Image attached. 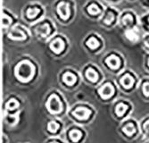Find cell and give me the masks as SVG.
Listing matches in <instances>:
<instances>
[{"mask_svg":"<svg viewBox=\"0 0 149 143\" xmlns=\"http://www.w3.org/2000/svg\"><path fill=\"white\" fill-rule=\"evenodd\" d=\"M35 73V67L29 61L21 62L15 68V75L21 82H26L32 79Z\"/></svg>","mask_w":149,"mask_h":143,"instance_id":"obj_1","label":"cell"},{"mask_svg":"<svg viewBox=\"0 0 149 143\" xmlns=\"http://www.w3.org/2000/svg\"><path fill=\"white\" fill-rule=\"evenodd\" d=\"M47 107L48 111L52 114H57L62 111L63 109L62 103L59 98L56 94H53L49 97L47 103Z\"/></svg>","mask_w":149,"mask_h":143,"instance_id":"obj_2","label":"cell"},{"mask_svg":"<svg viewBox=\"0 0 149 143\" xmlns=\"http://www.w3.org/2000/svg\"><path fill=\"white\" fill-rule=\"evenodd\" d=\"M98 93L103 98H109L114 93V89L111 83H106L98 89Z\"/></svg>","mask_w":149,"mask_h":143,"instance_id":"obj_3","label":"cell"},{"mask_svg":"<svg viewBox=\"0 0 149 143\" xmlns=\"http://www.w3.org/2000/svg\"><path fill=\"white\" fill-rule=\"evenodd\" d=\"M57 13L60 17L63 20H67L70 17V6L65 2H61L57 5Z\"/></svg>","mask_w":149,"mask_h":143,"instance_id":"obj_4","label":"cell"},{"mask_svg":"<svg viewBox=\"0 0 149 143\" xmlns=\"http://www.w3.org/2000/svg\"><path fill=\"white\" fill-rule=\"evenodd\" d=\"M90 113V110H88L86 107H78L73 112V115L79 120H86L89 117Z\"/></svg>","mask_w":149,"mask_h":143,"instance_id":"obj_5","label":"cell"},{"mask_svg":"<svg viewBox=\"0 0 149 143\" xmlns=\"http://www.w3.org/2000/svg\"><path fill=\"white\" fill-rule=\"evenodd\" d=\"M50 48L52 51H54L55 53L59 54L64 49V42L62 38H58L56 40H55L54 41L51 42L50 44Z\"/></svg>","mask_w":149,"mask_h":143,"instance_id":"obj_6","label":"cell"},{"mask_svg":"<svg viewBox=\"0 0 149 143\" xmlns=\"http://www.w3.org/2000/svg\"><path fill=\"white\" fill-rule=\"evenodd\" d=\"M8 35L12 40H22L24 38H26L25 33L18 28L12 29Z\"/></svg>","mask_w":149,"mask_h":143,"instance_id":"obj_7","label":"cell"},{"mask_svg":"<svg viewBox=\"0 0 149 143\" xmlns=\"http://www.w3.org/2000/svg\"><path fill=\"white\" fill-rule=\"evenodd\" d=\"M105 63H106L107 66H109L110 68H112V69H118L119 66H120V64L119 57H117L114 55L108 57L105 59Z\"/></svg>","mask_w":149,"mask_h":143,"instance_id":"obj_8","label":"cell"},{"mask_svg":"<svg viewBox=\"0 0 149 143\" xmlns=\"http://www.w3.org/2000/svg\"><path fill=\"white\" fill-rule=\"evenodd\" d=\"M50 31H51V28H50L48 23H44L36 29L37 34L40 37H42V38H46L47 36H48Z\"/></svg>","mask_w":149,"mask_h":143,"instance_id":"obj_9","label":"cell"},{"mask_svg":"<svg viewBox=\"0 0 149 143\" xmlns=\"http://www.w3.org/2000/svg\"><path fill=\"white\" fill-rule=\"evenodd\" d=\"M120 83L125 89H130L134 83V79L130 74H126L120 79Z\"/></svg>","mask_w":149,"mask_h":143,"instance_id":"obj_10","label":"cell"},{"mask_svg":"<svg viewBox=\"0 0 149 143\" xmlns=\"http://www.w3.org/2000/svg\"><path fill=\"white\" fill-rule=\"evenodd\" d=\"M125 36L127 37L128 40L130 41H131V42H137L139 40V38L138 32L135 31V30H131V29L126 31Z\"/></svg>","mask_w":149,"mask_h":143,"instance_id":"obj_11","label":"cell"},{"mask_svg":"<svg viewBox=\"0 0 149 143\" xmlns=\"http://www.w3.org/2000/svg\"><path fill=\"white\" fill-rule=\"evenodd\" d=\"M63 81L67 84V85H73L76 82V77L73 73H65L63 76Z\"/></svg>","mask_w":149,"mask_h":143,"instance_id":"obj_12","label":"cell"},{"mask_svg":"<svg viewBox=\"0 0 149 143\" xmlns=\"http://www.w3.org/2000/svg\"><path fill=\"white\" fill-rule=\"evenodd\" d=\"M86 76L88 79L92 82H95L97 81V78H98V75L97 73V72L95 71L94 69L92 68H88L87 71H86Z\"/></svg>","mask_w":149,"mask_h":143,"instance_id":"obj_13","label":"cell"},{"mask_svg":"<svg viewBox=\"0 0 149 143\" xmlns=\"http://www.w3.org/2000/svg\"><path fill=\"white\" fill-rule=\"evenodd\" d=\"M86 44H87V46H88L89 48H91V49H96V48H97L98 46H99L98 40H97L96 38H94V37L89 38L88 40H87Z\"/></svg>","mask_w":149,"mask_h":143,"instance_id":"obj_14","label":"cell"},{"mask_svg":"<svg viewBox=\"0 0 149 143\" xmlns=\"http://www.w3.org/2000/svg\"><path fill=\"white\" fill-rule=\"evenodd\" d=\"M69 136L71 138V140L74 142H77L78 140H80L81 136H82V133H81L79 130H72V131L70 132Z\"/></svg>","mask_w":149,"mask_h":143,"instance_id":"obj_15","label":"cell"},{"mask_svg":"<svg viewBox=\"0 0 149 143\" xmlns=\"http://www.w3.org/2000/svg\"><path fill=\"white\" fill-rule=\"evenodd\" d=\"M127 109H128V107L126 105H124V104L120 103V104H119V105L116 107V109H115L116 114L118 116H123L126 113Z\"/></svg>","mask_w":149,"mask_h":143,"instance_id":"obj_16","label":"cell"},{"mask_svg":"<svg viewBox=\"0 0 149 143\" xmlns=\"http://www.w3.org/2000/svg\"><path fill=\"white\" fill-rule=\"evenodd\" d=\"M123 131L128 135V136H132L135 133H136V129H135L134 125L132 123H129L126 126L123 127Z\"/></svg>","mask_w":149,"mask_h":143,"instance_id":"obj_17","label":"cell"},{"mask_svg":"<svg viewBox=\"0 0 149 143\" xmlns=\"http://www.w3.org/2000/svg\"><path fill=\"white\" fill-rule=\"evenodd\" d=\"M6 109H8V110H15L19 107V102L13 98L6 103Z\"/></svg>","mask_w":149,"mask_h":143,"instance_id":"obj_18","label":"cell"},{"mask_svg":"<svg viewBox=\"0 0 149 143\" xmlns=\"http://www.w3.org/2000/svg\"><path fill=\"white\" fill-rule=\"evenodd\" d=\"M39 9L37 8V7H34V8H29L28 10H27V13L26 15L27 16H28L29 18H35L38 14H39Z\"/></svg>","mask_w":149,"mask_h":143,"instance_id":"obj_19","label":"cell"},{"mask_svg":"<svg viewBox=\"0 0 149 143\" xmlns=\"http://www.w3.org/2000/svg\"><path fill=\"white\" fill-rule=\"evenodd\" d=\"M88 11L89 14H90V15H98L99 13H100V9H99V7H98L97 5H95V4L90 5V6H88Z\"/></svg>","mask_w":149,"mask_h":143,"instance_id":"obj_20","label":"cell"},{"mask_svg":"<svg viewBox=\"0 0 149 143\" xmlns=\"http://www.w3.org/2000/svg\"><path fill=\"white\" fill-rule=\"evenodd\" d=\"M47 129H48V131L50 133H56L58 131V129H59V124L56 123V122H50L47 125Z\"/></svg>","mask_w":149,"mask_h":143,"instance_id":"obj_21","label":"cell"},{"mask_svg":"<svg viewBox=\"0 0 149 143\" xmlns=\"http://www.w3.org/2000/svg\"><path fill=\"white\" fill-rule=\"evenodd\" d=\"M114 21V15H113V12H108L107 13V15L104 20V23L106 24H111L113 23V22Z\"/></svg>","mask_w":149,"mask_h":143,"instance_id":"obj_22","label":"cell"},{"mask_svg":"<svg viewBox=\"0 0 149 143\" xmlns=\"http://www.w3.org/2000/svg\"><path fill=\"white\" fill-rule=\"evenodd\" d=\"M11 22H12V19L7 15L4 14L3 16H2V26H3V27L4 28H6L7 26L10 25Z\"/></svg>","mask_w":149,"mask_h":143,"instance_id":"obj_23","label":"cell"},{"mask_svg":"<svg viewBox=\"0 0 149 143\" xmlns=\"http://www.w3.org/2000/svg\"><path fill=\"white\" fill-rule=\"evenodd\" d=\"M133 22V18L130 15H126L123 19V23L125 25V26H129L130 25L131 23Z\"/></svg>","mask_w":149,"mask_h":143,"instance_id":"obj_24","label":"cell"},{"mask_svg":"<svg viewBox=\"0 0 149 143\" xmlns=\"http://www.w3.org/2000/svg\"><path fill=\"white\" fill-rule=\"evenodd\" d=\"M143 93L145 96L149 97V82H146L143 85Z\"/></svg>","mask_w":149,"mask_h":143,"instance_id":"obj_25","label":"cell"},{"mask_svg":"<svg viewBox=\"0 0 149 143\" xmlns=\"http://www.w3.org/2000/svg\"><path fill=\"white\" fill-rule=\"evenodd\" d=\"M144 129L147 134H149V121H147L145 124H144Z\"/></svg>","mask_w":149,"mask_h":143,"instance_id":"obj_26","label":"cell"},{"mask_svg":"<svg viewBox=\"0 0 149 143\" xmlns=\"http://www.w3.org/2000/svg\"><path fill=\"white\" fill-rule=\"evenodd\" d=\"M145 25H146V27L149 29V16L145 18Z\"/></svg>","mask_w":149,"mask_h":143,"instance_id":"obj_27","label":"cell"},{"mask_svg":"<svg viewBox=\"0 0 149 143\" xmlns=\"http://www.w3.org/2000/svg\"><path fill=\"white\" fill-rule=\"evenodd\" d=\"M145 44H146V47H149V38H147V40H146Z\"/></svg>","mask_w":149,"mask_h":143,"instance_id":"obj_28","label":"cell"},{"mask_svg":"<svg viewBox=\"0 0 149 143\" xmlns=\"http://www.w3.org/2000/svg\"><path fill=\"white\" fill-rule=\"evenodd\" d=\"M50 143H58V142H56V141H52V142H50Z\"/></svg>","mask_w":149,"mask_h":143,"instance_id":"obj_29","label":"cell"},{"mask_svg":"<svg viewBox=\"0 0 149 143\" xmlns=\"http://www.w3.org/2000/svg\"><path fill=\"white\" fill-rule=\"evenodd\" d=\"M148 66H149V60H148Z\"/></svg>","mask_w":149,"mask_h":143,"instance_id":"obj_30","label":"cell"}]
</instances>
